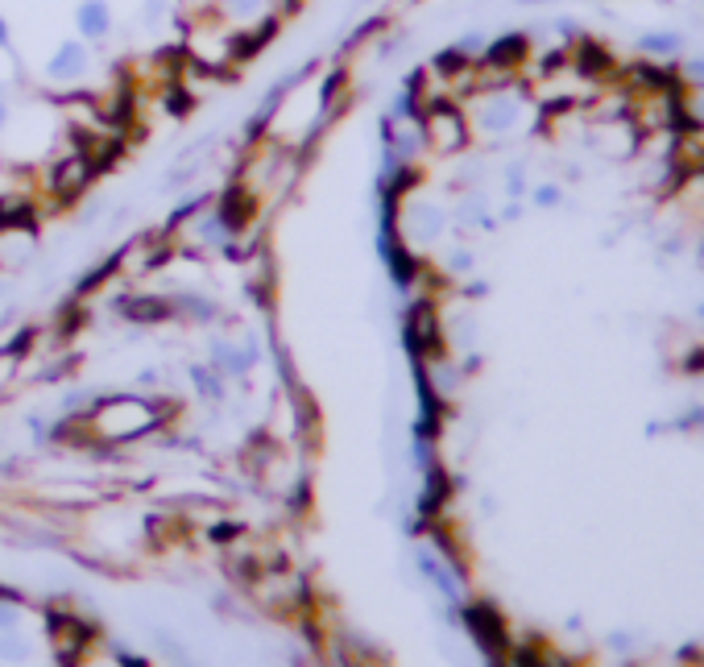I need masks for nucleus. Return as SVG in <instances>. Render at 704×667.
Returning a JSON list of instances; mask_svg holds the SVG:
<instances>
[{
	"mask_svg": "<svg viewBox=\"0 0 704 667\" xmlns=\"http://www.w3.org/2000/svg\"><path fill=\"white\" fill-rule=\"evenodd\" d=\"M83 66H87V50H83L80 43H66V46H59V54L50 59V75H54V80H75V75H83Z\"/></svg>",
	"mask_w": 704,
	"mask_h": 667,
	"instance_id": "39448f33",
	"label": "nucleus"
},
{
	"mask_svg": "<svg viewBox=\"0 0 704 667\" xmlns=\"http://www.w3.org/2000/svg\"><path fill=\"white\" fill-rule=\"evenodd\" d=\"M4 43H9V25L0 22V46H4Z\"/></svg>",
	"mask_w": 704,
	"mask_h": 667,
	"instance_id": "6e6552de",
	"label": "nucleus"
},
{
	"mask_svg": "<svg viewBox=\"0 0 704 667\" xmlns=\"http://www.w3.org/2000/svg\"><path fill=\"white\" fill-rule=\"evenodd\" d=\"M75 22H80V34H87V38H104V34H108V25H112V13H108V4H104V0H83L80 13H75Z\"/></svg>",
	"mask_w": 704,
	"mask_h": 667,
	"instance_id": "20e7f679",
	"label": "nucleus"
},
{
	"mask_svg": "<svg viewBox=\"0 0 704 667\" xmlns=\"http://www.w3.org/2000/svg\"><path fill=\"white\" fill-rule=\"evenodd\" d=\"M469 622L476 626V639H481V643H485V646H489V651L497 655L506 639H501V626H497L494 614H489V609H473V614H469Z\"/></svg>",
	"mask_w": 704,
	"mask_h": 667,
	"instance_id": "423d86ee",
	"label": "nucleus"
},
{
	"mask_svg": "<svg viewBox=\"0 0 704 667\" xmlns=\"http://www.w3.org/2000/svg\"><path fill=\"white\" fill-rule=\"evenodd\" d=\"M680 129H704V84H680Z\"/></svg>",
	"mask_w": 704,
	"mask_h": 667,
	"instance_id": "7ed1b4c3",
	"label": "nucleus"
},
{
	"mask_svg": "<svg viewBox=\"0 0 704 667\" xmlns=\"http://www.w3.org/2000/svg\"><path fill=\"white\" fill-rule=\"evenodd\" d=\"M526 38L522 34H510V38H501V43H494L489 50H485V66H501L506 75L514 71V66H522V59H526Z\"/></svg>",
	"mask_w": 704,
	"mask_h": 667,
	"instance_id": "f03ea898",
	"label": "nucleus"
},
{
	"mask_svg": "<svg viewBox=\"0 0 704 667\" xmlns=\"http://www.w3.org/2000/svg\"><path fill=\"white\" fill-rule=\"evenodd\" d=\"M427 129H432V142L439 149L464 146V133H469V129H464V117H460L456 108H448V105H439L432 117H427Z\"/></svg>",
	"mask_w": 704,
	"mask_h": 667,
	"instance_id": "f257e3e1",
	"label": "nucleus"
},
{
	"mask_svg": "<svg viewBox=\"0 0 704 667\" xmlns=\"http://www.w3.org/2000/svg\"><path fill=\"white\" fill-rule=\"evenodd\" d=\"M642 50H646L651 59H667V54L680 50V38H676V34H646V38H642Z\"/></svg>",
	"mask_w": 704,
	"mask_h": 667,
	"instance_id": "0eeeda50",
	"label": "nucleus"
}]
</instances>
